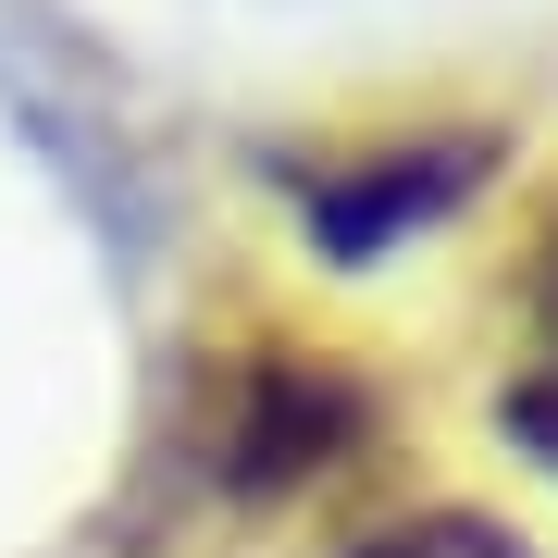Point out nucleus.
Segmentation results:
<instances>
[{
  "instance_id": "2",
  "label": "nucleus",
  "mask_w": 558,
  "mask_h": 558,
  "mask_svg": "<svg viewBox=\"0 0 558 558\" xmlns=\"http://www.w3.org/2000/svg\"><path fill=\"white\" fill-rule=\"evenodd\" d=\"M348 435H360V385L336 360H248L211 447H223V484H236V497H286V484H311Z\"/></svg>"
},
{
  "instance_id": "1",
  "label": "nucleus",
  "mask_w": 558,
  "mask_h": 558,
  "mask_svg": "<svg viewBox=\"0 0 558 558\" xmlns=\"http://www.w3.org/2000/svg\"><path fill=\"white\" fill-rule=\"evenodd\" d=\"M497 174V137L484 124H459V137H398L373 161H299V223L323 260H385L398 236H422V223H447L472 186Z\"/></svg>"
},
{
  "instance_id": "4",
  "label": "nucleus",
  "mask_w": 558,
  "mask_h": 558,
  "mask_svg": "<svg viewBox=\"0 0 558 558\" xmlns=\"http://www.w3.org/2000/svg\"><path fill=\"white\" fill-rule=\"evenodd\" d=\"M360 558H521L497 521H472V509H422V521H398V534H373Z\"/></svg>"
},
{
  "instance_id": "3",
  "label": "nucleus",
  "mask_w": 558,
  "mask_h": 558,
  "mask_svg": "<svg viewBox=\"0 0 558 558\" xmlns=\"http://www.w3.org/2000/svg\"><path fill=\"white\" fill-rule=\"evenodd\" d=\"M534 336H546V348H534V373L497 398V422L558 472V223H546V248H534Z\"/></svg>"
}]
</instances>
